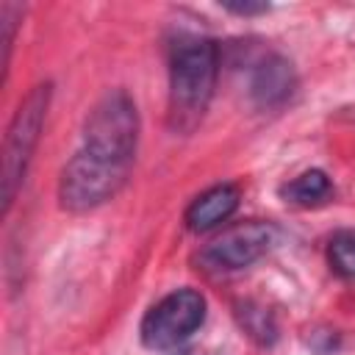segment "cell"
I'll list each match as a JSON object with an SVG mask.
<instances>
[{
    "label": "cell",
    "mask_w": 355,
    "mask_h": 355,
    "mask_svg": "<svg viewBox=\"0 0 355 355\" xmlns=\"http://www.w3.org/2000/svg\"><path fill=\"white\" fill-rule=\"evenodd\" d=\"M219 72V50L205 36H180L169 50V128L189 136L205 116Z\"/></svg>",
    "instance_id": "1"
},
{
    "label": "cell",
    "mask_w": 355,
    "mask_h": 355,
    "mask_svg": "<svg viewBox=\"0 0 355 355\" xmlns=\"http://www.w3.org/2000/svg\"><path fill=\"white\" fill-rule=\"evenodd\" d=\"M136 141H139L136 103L130 100L125 89H111L89 111L86 125H83V141L78 150L100 161L133 169Z\"/></svg>",
    "instance_id": "2"
},
{
    "label": "cell",
    "mask_w": 355,
    "mask_h": 355,
    "mask_svg": "<svg viewBox=\"0 0 355 355\" xmlns=\"http://www.w3.org/2000/svg\"><path fill=\"white\" fill-rule=\"evenodd\" d=\"M47 108H50V83H39L19 103V108H17V114L8 125V133H6V141H3V166H0L3 214L11 211V205L17 200V191L25 180L31 155L39 144V133H42Z\"/></svg>",
    "instance_id": "3"
},
{
    "label": "cell",
    "mask_w": 355,
    "mask_h": 355,
    "mask_svg": "<svg viewBox=\"0 0 355 355\" xmlns=\"http://www.w3.org/2000/svg\"><path fill=\"white\" fill-rule=\"evenodd\" d=\"M130 169L116 166L108 161H100L83 150H75V155L61 169L58 180V200L61 208L72 214H86L116 197V191L125 186Z\"/></svg>",
    "instance_id": "4"
},
{
    "label": "cell",
    "mask_w": 355,
    "mask_h": 355,
    "mask_svg": "<svg viewBox=\"0 0 355 355\" xmlns=\"http://www.w3.org/2000/svg\"><path fill=\"white\" fill-rule=\"evenodd\" d=\"M205 322V297L194 288H178L158 300L141 319V341L150 349H175Z\"/></svg>",
    "instance_id": "5"
},
{
    "label": "cell",
    "mask_w": 355,
    "mask_h": 355,
    "mask_svg": "<svg viewBox=\"0 0 355 355\" xmlns=\"http://www.w3.org/2000/svg\"><path fill=\"white\" fill-rule=\"evenodd\" d=\"M272 241H275V227L269 222L250 219L211 239L197 252V263L205 272H239L255 263L272 247Z\"/></svg>",
    "instance_id": "6"
},
{
    "label": "cell",
    "mask_w": 355,
    "mask_h": 355,
    "mask_svg": "<svg viewBox=\"0 0 355 355\" xmlns=\"http://www.w3.org/2000/svg\"><path fill=\"white\" fill-rule=\"evenodd\" d=\"M294 89H297V72L291 61L277 53L263 55L250 75V97L261 108L283 105L294 94Z\"/></svg>",
    "instance_id": "7"
},
{
    "label": "cell",
    "mask_w": 355,
    "mask_h": 355,
    "mask_svg": "<svg viewBox=\"0 0 355 355\" xmlns=\"http://www.w3.org/2000/svg\"><path fill=\"white\" fill-rule=\"evenodd\" d=\"M236 208H239L236 186H230V183L211 186L186 208V227L194 233H205V230L222 225L225 219H230Z\"/></svg>",
    "instance_id": "8"
},
{
    "label": "cell",
    "mask_w": 355,
    "mask_h": 355,
    "mask_svg": "<svg viewBox=\"0 0 355 355\" xmlns=\"http://www.w3.org/2000/svg\"><path fill=\"white\" fill-rule=\"evenodd\" d=\"M280 194L286 202H294V205H319V202L330 200L333 183L322 169H308V172L297 175L294 180H288L280 189Z\"/></svg>",
    "instance_id": "9"
},
{
    "label": "cell",
    "mask_w": 355,
    "mask_h": 355,
    "mask_svg": "<svg viewBox=\"0 0 355 355\" xmlns=\"http://www.w3.org/2000/svg\"><path fill=\"white\" fill-rule=\"evenodd\" d=\"M327 261L336 275L355 277V227L333 233V239L327 244Z\"/></svg>",
    "instance_id": "10"
},
{
    "label": "cell",
    "mask_w": 355,
    "mask_h": 355,
    "mask_svg": "<svg viewBox=\"0 0 355 355\" xmlns=\"http://www.w3.org/2000/svg\"><path fill=\"white\" fill-rule=\"evenodd\" d=\"M239 316H241V324L247 327V333L252 336V338H258L261 344H272L275 341V322H272V316L263 311V308H252L250 302L239 311Z\"/></svg>",
    "instance_id": "11"
},
{
    "label": "cell",
    "mask_w": 355,
    "mask_h": 355,
    "mask_svg": "<svg viewBox=\"0 0 355 355\" xmlns=\"http://www.w3.org/2000/svg\"><path fill=\"white\" fill-rule=\"evenodd\" d=\"M22 17V8L17 3H0V28H3V67H8L11 47H14V31L17 19Z\"/></svg>",
    "instance_id": "12"
},
{
    "label": "cell",
    "mask_w": 355,
    "mask_h": 355,
    "mask_svg": "<svg viewBox=\"0 0 355 355\" xmlns=\"http://www.w3.org/2000/svg\"><path fill=\"white\" fill-rule=\"evenodd\" d=\"M222 8H225V11H233V14H239V17H255V14L269 11V6H266V3H252V0H244V3L225 0V3H222Z\"/></svg>",
    "instance_id": "13"
}]
</instances>
